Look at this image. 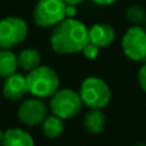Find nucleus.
<instances>
[{"label":"nucleus","mask_w":146,"mask_h":146,"mask_svg":"<svg viewBox=\"0 0 146 146\" xmlns=\"http://www.w3.org/2000/svg\"><path fill=\"white\" fill-rule=\"evenodd\" d=\"M105 124L106 118L101 109H90V111L85 115L83 126H85L86 131L92 135H98L103 132L105 128Z\"/></svg>","instance_id":"12"},{"label":"nucleus","mask_w":146,"mask_h":146,"mask_svg":"<svg viewBox=\"0 0 146 146\" xmlns=\"http://www.w3.org/2000/svg\"><path fill=\"white\" fill-rule=\"evenodd\" d=\"M137 80H139L140 87L146 92V63L140 68L139 74H137Z\"/></svg>","instance_id":"18"},{"label":"nucleus","mask_w":146,"mask_h":146,"mask_svg":"<svg viewBox=\"0 0 146 146\" xmlns=\"http://www.w3.org/2000/svg\"><path fill=\"white\" fill-rule=\"evenodd\" d=\"M64 131V122L60 117L55 115H48L42 122V132L48 139L55 140L63 133Z\"/></svg>","instance_id":"15"},{"label":"nucleus","mask_w":146,"mask_h":146,"mask_svg":"<svg viewBox=\"0 0 146 146\" xmlns=\"http://www.w3.org/2000/svg\"><path fill=\"white\" fill-rule=\"evenodd\" d=\"M99 51H100V48H99V46H96L95 44L90 42V41H88V42L85 45V48L82 49L83 56H85L86 59H91V60H94V59L98 58Z\"/></svg>","instance_id":"17"},{"label":"nucleus","mask_w":146,"mask_h":146,"mask_svg":"<svg viewBox=\"0 0 146 146\" xmlns=\"http://www.w3.org/2000/svg\"><path fill=\"white\" fill-rule=\"evenodd\" d=\"M77 13V9H76L74 5H67V9H66V15L67 18H73Z\"/></svg>","instance_id":"19"},{"label":"nucleus","mask_w":146,"mask_h":146,"mask_svg":"<svg viewBox=\"0 0 146 146\" xmlns=\"http://www.w3.org/2000/svg\"><path fill=\"white\" fill-rule=\"evenodd\" d=\"M64 3H66L67 5H78V4H81V3H83L85 0H63Z\"/></svg>","instance_id":"21"},{"label":"nucleus","mask_w":146,"mask_h":146,"mask_svg":"<svg viewBox=\"0 0 146 146\" xmlns=\"http://www.w3.org/2000/svg\"><path fill=\"white\" fill-rule=\"evenodd\" d=\"M66 9L63 0H38L33 9V22L42 28L54 27L67 18Z\"/></svg>","instance_id":"5"},{"label":"nucleus","mask_w":146,"mask_h":146,"mask_svg":"<svg viewBox=\"0 0 146 146\" xmlns=\"http://www.w3.org/2000/svg\"><path fill=\"white\" fill-rule=\"evenodd\" d=\"M80 95L83 104L90 109H103L111 99V91L108 83L100 77L91 76L82 81Z\"/></svg>","instance_id":"3"},{"label":"nucleus","mask_w":146,"mask_h":146,"mask_svg":"<svg viewBox=\"0 0 146 146\" xmlns=\"http://www.w3.org/2000/svg\"><path fill=\"white\" fill-rule=\"evenodd\" d=\"M18 58V67L27 72H31L32 69L41 66V54L36 49H25L17 55Z\"/></svg>","instance_id":"14"},{"label":"nucleus","mask_w":146,"mask_h":146,"mask_svg":"<svg viewBox=\"0 0 146 146\" xmlns=\"http://www.w3.org/2000/svg\"><path fill=\"white\" fill-rule=\"evenodd\" d=\"M133 146H146V144H144V142H137V144H135Z\"/></svg>","instance_id":"22"},{"label":"nucleus","mask_w":146,"mask_h":146,"mask_svg":"<svg viewBox=\"0 0 146 146\" xmlns=\"http://www.w3.org/2000/svg\"><path fill=\"white\" fill-rule=\"evenodd\" d=\"M18 68V58L10 49L0 48V80H5L15 73Z\"/></svg>","instance_id":"13"},{"label":"nucleus","mask_w":146,"mask_h":146,"mask_svg":"<svg viewBox=\"0 0 146 146\" xmlns=\"http://www.w3.org/2000/svg\"><path fill=\"white\" fill-rule=\"evenodd\" d=\"M126 18L132 23V25L141 26L142 23L145 25L146 21V10L140 5H129L126 9Z\"/></svg>","instance_id":"16"},{"label":"nucleus","mask_w":146,"mask_h":146,"mask_svg":"<svg viewBox=\"0 0 146 146\" xmlns=\"http://www.w3.org/2000/svg\"><path fill=\"white\" fill-rule=\"evenodd\" d=\"M95 4L101 5V7H108V5H111L117 1V0H92Z\"/></svg>","instance_id":"20"},{"label":"nucleus","mask_w":146,"mask_h":146,"mask_svg":"<svg viewBox=\"0 0 146 146\" xmlns=\"http://www.w3.org/2000/svg\"><path fill=\"white\" fill-rule=\"evenodd\" d=\"M1 140H3V132H1V129H0V146H1Z\"/></svg>","instance_id":"23"},{"label":"nucleus","mask_w":146,"mask_h":146,"mask_svg":"<svg viewBox=\"0 0 146 146\" xmlns=\"http://www.w3.org/2000/svg\"><path fill=\"white\" fill-rule=\"evenodd\" d=\"M122 50L133 62H146V30L135 25L124 32L122 37Z\"/></svg>","instance_id":"7"},{"label":"nucleus","mask_w":146,"mask_h":146,"mask_svg":"<svg viewBox=\"0 0 146 146\" xmlns=\"http://www.w3.org/2000/svg\"><path fill=\"white\" fill-rule=\"evenodd\" d=\"M28 92L38 99L51 98L59 90L60 81L54 69L48 66H38L26 76Z\"/></svg>","instance_id":"2"},{"label":"nucleus","mask_w":146,"mask_h":146,"mask_svg":"<svg viewBox=\"0 0 146 146\" xmlns=\"http://www.w3.org/2000/svg\"><path fill=\"white\" fill-rule=\"evenodd\" d=\"M83 101L80 92L71 88H59L50 98V110L62 119H69L81 111Z\"/></svg>","instance_id":"4"},{"label":"nucleus","mask_w":146,"mask_h":146,"mask_svg":"<svg viewBox=\"0 0 146 146\" xmlns=\"http://www.w3.org/2000/svg\"><path fill=\"white\" fill-rule=\"evenodd\" d=\"M28 26L19 17H5L0 19V48L13 49L26 40Z\"/></svg>","instance_id":"6"},{"label":"nucleus","mask_w":146,"mask_h":146,"mask_svg":"<svg viewBox=\"0 0 146 146\" xmlns=\"http://www.w3.org/2000/svg\"><path fill=\"white\" fill-rule=\"evenodd\" d=\"M17 117L26 126H38L48 117V106L38 98L26 99L18 108Z\"/></svg>","instance_id":"8"},{"label":"nucleus","mask_w":146,"mask_h":146,"mask_svg":"<svg viewBox=\"0 0 146 146\" xmlns=\"http://www.w3.org/2000/svg\"><path fill=\"white\" fill-rule=\"evenodd\" d=\"M27 92H28V86H27L26 76L15 72L4 80L3 94H4V96L8 100L18 101L25 98Z\"/></svg>","instance_id":"9"},{"label":"nucleus","mask_w":146,"mask_h":146,"mask_svg":"<svg viewBox=\"0 0 146 146\" xmlns=\"http://www.w3.org/2000/svg\"><path fill=\"white\" fill-rule=\"evenodd\" d=\"M88 40L99 48H106L115 40V31L108 23H96L88 28Z\"/></svg>","instance_id":"10"},{"label":"nucleus","mask_w":146,"mask_h":146,"mask_svg":"<svg viewBox=\"0 0 146 146\" xmlns=\"http://www.w3.org/2000/svg\"><path fill=\"white\" fill-rule=\"evenodd\" d=\"M88 28L76 18H66L54 26L50 45L58 54H76L88 42Z\"/></svg>","instance_id":"1"},{"label":"nucleus","mask_w":146,"mask_h":146,"mask_svg":"<svg viewBox=\"0 0 146 146\" xmlns=\"http://www.w3.org/2000/svg\"><path fill=\"white\" fill-rule=\"evenodd\" d=\"M1 146H35V142L27 131L14 127L3 132Z\"/></svg>","instance_id":"11"},{"label":"nucleus","mask_w":146,"mask_h":146,"mask_svg":"<svg viewBox=\"0 0 146 146\" xmlns=\"http://www.w3.org/2000/svg\"><path fill=\"white\" fill-rule=\"evenodd\" d=\"M145 30H146V21H145Z\"/></svg>","instance_id":"24"}]
</instances>
